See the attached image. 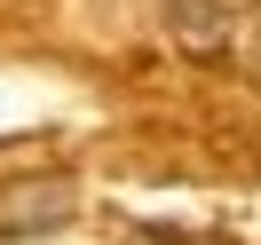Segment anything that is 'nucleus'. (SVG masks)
Returning <instances> with one entry per match:
<instances>
[{
	"label": "nucleus",
	"instance_id": "nucleus-1",
	"mask_svg": "<svg viewBox=\"0 0 261 245\" xmlns=\"http://www.w3.org/2000/svg\"><path fill=\"white\" fill-rule=\"evenodd\" d=\"M80 213L71 174H8L0 182V237H56Z\"/></svg>",
	"mask_w": 261,
	"mask_h": 245
},
{
	"label": "nucleus",
	"instance_id": "nucleus-2",
	"mask_svg": "<svg viewBox=\"0 0 261 245\" xmlns=\"http://www.w3.org/2000/svg\"><path fill=\"white\" fill-rule=\"evenodd\" d=\"M261 0H174L166 8V32H174L182 56H198V64H222L229 40L245 32V16H253Z\"/></svg>",
	"mask_w": 261,
	"mask_h": 245
},
{
	"label": "nucleus",
	"instance_id": "nucleus-3",
	"mask_svg": "<svg viewBox=\"0 0 261 245\" xmlns=\"http://www.w3.org/2000/svg\"><path fill=\"white\" fill-rule=\"evenodd\" d=\"M222 64H238V79H253V87H261V8L245 16V32L229 40V56H222Z\"/></svg>",
	"mask_w": 261,
	"mask_h": 245
}]
</instances>
